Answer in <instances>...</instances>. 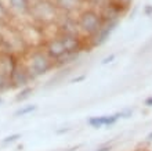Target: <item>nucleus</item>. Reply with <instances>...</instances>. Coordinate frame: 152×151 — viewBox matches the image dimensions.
Returning a JSON list of instances; mask_svg holds the SVG:
<instances>
[{
	"instance_id": "obj_1",
	"label": "nucleus",
	"mask_w": 152,
	"mask_h": 151,
	"mask_svg": "<svg viewBox=\"0 0 152 151\" xmlns=\"http://www.w3.org/2000/svg\"><path fill=\"white\" fill-rule=\"evenodd\" d=\"M22 63L26 67L32 79H37L40 76L47 75L48 72L56 68L54 61L46 54V52L40 46L31 49L25 53Z\"/></svg>"
},
{
	"instance_id": "obj_2",
	"label": "nucleus",
	"mask_w": 152,
	"mask_h": 151,
	"mask_svg": "<svg viewBox=\"0 0 152 151\" xmlns=\"http://www.w3.org/2000/svg\"><path fill=\"white\" fill-rule=\"evenodd\" d=\"M76 20H77V25H79L80 35L86 40L91 39L94 35H97L104 25V18L101 15L100 10H96V8L80 10Z\"/></svg>"
},
{
	"instance_id": "obj_3",
	"label": "nucleus",
	"mask_w": 152,
	"mask_h": 151,
	"mask_svg": "<svg viewBox=\"0 0 152 151\" xmlns=\"http://www.w3.org/2000/svg\"><path fill=\"white\" fill-rule=\"evenodd\" d=\"M40 47L43 49L46 54H47L56 64V67L61 65V63L65 60V57L68 56L66 53V49L64 46V42L61 39V36L57 33L56 36L53 38H48V39L43 40V43L40 44Z\"/></svg>"
},
{
	"instance_id": "obj_4",
	"label": "nucleus",
	"mask_w": 152,
	"mask_h": 151,
	"mask_svg": "<svg viewBox=\"0 0 152 151\" xmlns=\"http://www.w3.org/2000/svg\"><path fill=\"white\" fill-rule=\"evenodd\" d=\"M32 78L29 75L28 69L24 65L22 60H18L15 65L12 67L11 72H10V82H11V89H22L29 86V83L32 82Z\"/></svg>"
},
{
	"instance_id": "obj_5",
	"label": "nucleus",
	"mask_w": 152,
	"mask_h": 151,
	"mask_svg": "<svg viewBox=\"0 0 152 151\" xmlns=\"http://www.w3.org/2000/svg\"><path fill=\"white\" fill-rule=\"evenodd\" d=\"M57 11L58 8L56 3H48V1H40L39 4H35L33 8H31V13H33L35 18L42 24H51L53 21H56Z\"/></svg>"
},
{
	"instance_id": "obj_6",
	"label": "nucleus",
	"mask_w": 152,
	"mask_h": 151,
	"mask_svg": "<svg viewBox=\"0 0 152 151\" xmlns=\"http://www.w3.org/2000/svg\"><path fill=\"white\" fill-rule=\"evenodd\" d=\"M119 119H122V112H115L111 115H100V116H91L87 119L88 126L94 129H101V127H109L113 126Z\"/></svg>"
},
{
	"instance_id": "obj_7",
	"label": "nucleus",
	"mask_w": 152,
	"mask_h": 151,
	"mask_svg": "<svg viewBox=\"0 0 152 151\" xmlns=\"http://www.w3.org/2000/svg\"><path fill=\"white\" fill-rule=\"evenodd\" d=\"M83 1L84 0H56V6L58 10L69 14V13H73L75 10H79Z\"/></svg>"
},
{
	"instance_id": "obj_8",
	"label": "nucleus",
	"mask_w": 152,
	"mask_h": 151,
	"mask_svg": "<svg viewBox=\"0 0 152 151\" xmlns=\"http://www.w3.org/2000/svg\"><path fill=\"white\" fill-rule=\"evenodd\" d=\"M8 4L12 10H15L17 13H21V14L31 11L29 0H8Z\"/></svg>"
},
{
	"instance_id": "obj_9",
	"label": "nucleus",
	"mask_w": 152,
	"mask_h": 151,
	"mask_svg": "<svg viewBox=\"0 0 152 151\" xmlns=\"http://www.w3.org/2000/svg\"><path fill=\"white\" fill-rule=\"evenodd\" d=\"M11 89V82H10V74L0 69V94Z\"/></svg>"
},
{
	"instance_id": "obj_10",
	"label": "nucleus",
	"mask_w": 152,
	"mask_h": 151,
	"mask_svg": "<svg viewBox=\"0 0 152 151\" xmlns=\"http://www.w3.org/2000/svg\"><path fill=\"white\" fill-rule=\"evenodd\" d=\"M37 110V105L36 104H28V105H22L21 108H18L15 112H14V116H25V115H29Z\"/></svg>"
},
{
	"instance_id": "obj_11",
	"label": "nucleus",
	"mask_w": 152,
	"mask_h": 151,
	"mask_svg": "<svg viewBox=\"0 0 152 151\" xmlns=\"http://www.w3.org/2000/svg\"><path fill=\"white\" fill-rule=\"evenodd\" d=\"M33 93V89L31 88V86H26V88H22L20 90V93L15 96V100L17 101H24V100L29 99L31 97V94Z\"/></svg>"
},
{
	"instance_id": "obj_12",
	"label": "nucleus",
	"mask_w": 152,
	"mask_h": 151,
	"mask_svg": "<svg viewBox=\"0 0 152 151\" xmlns=\"http://www.w3.org/2000/svg\"><path fill=\"white\" fill-rule=\"evenodd\" d=\"M18 139H21V135H20V133H14V135L6 136V137L1 140V144H3V146H8V144L15 143Z\"/></svg>"
},
{
	"instance_id": "obj_13",
	"label": "nucleus",
	"mask_w": 152,
	"mask_h": 151,
	"mask_svg": "<svg viewBox=\"0 0 152 151\" xmlns=\"http://www.w3.org/2000/svg\"><path fill=\"white\" fill-rule=\"evenodd\" d=\"M8 18V10L6 8L3 3H1V0H0V22H3Z\"/></svg>"
},
{
	"instance_id": "obj_14",
	"label": "nucleus",
	"mask_w": 152,
	"mask_h": 151,
	"mask_svg": "<svg viewBox=\"0 0 152 151\" xmlns=\"http://www.w3.org/2000/svg\"><path fill=\"white\" fill-rule=\"evenodd\" d=\"M112 3H115L116 6H119L120 8H123L124 11L129 8V6H130V3H132V0H111Z\"/></svg>"
},
{
	"instance_id": "obj_15",
	"label": "nucleus",
	"mask_w": 152,
	"mask_h": 151,
	"mask_svg": "<svg viewBox=\"0 0 152 151\" xmlns=\"http://www.w3.org/2000/svg\"><path fill=\"white\" fill-rule=\"evenodd\" d=\"M113 60H115V54H111V56H109V57H105L104 60L101 61V64H102V65H107V64L112 63Z\"/></svg>"
},
{
	"instance_id": "obj_16",
	"label": "nucleus",
	"mask_w": 152,
	"mask_h": 151,
	"mask_svg": "<svg viewBox=\"0 0 152 151\" xmlns=\"http://www.w3.org/2000/svg\"><path fill=\"white\" fill-rule=\"evenodd\" d=\"M90 1H91V3H94V4H98V6H101V7H102V6H105L107 3H109L111 0H90Z\"/></svg>"
},
{
	"instance_id": "obj_17",
	"label": "nucleus",
	"mask_w": 152,
	"mask_h": 151,
	"mask_svg": "<svg viewBox=\"0 0 152 151\" xmlns=\"http://www.w3.org/2000/svg\"><path fill=\"white\" fill-rule=\"evenodd\" d=\"M112 150V146L111 144H104V146H101V147H98L96 151H111Z\"/></svg>"
},
{
	"instance_id": "obj_18",
	"label": "nucleus",
	"mask_w": 152,
	"mask_h": 151,
	"mask_svg": "<svg viewBox=\"0 0 152 151\" xmlns=\"http://www.w3.org/2000/svg\"><path fill=\"white\" fill-rule=\"evenodd\" d=\"M86 79V75H82V76H77L75 79H72V83H77V82H82V80Z\"/></svg>"
},
{
	"instance_id": "obj_19",
	"label": "nucleus",
	"mask_w": 152,
	"mask_h": 151,
	"mask_svg": "<svg viewBox=\"0 0 152 151\" xmlns=\"http://www.w3.org/2000/svg\"><path fill=\"white\" fill-rule=\"evenodd\" d=\"M144 105H147V107H152V96L151 97H148V99H145Z\"/></svg>"
},
{
	"instance_id": "obj_20",
	"label": "nucleus",
	"mask_w": 152,
	"mask_h": 151,
	"mask_svg": "<svg viewBox=\"0 0 152 151\" xmlns=\"http://www.w3.org/2000/svg\"><path fill=\"white\" fill-rule=\"evenodd\" d=\"M145 139H147V141H148V143H151V141H152V132H149L148 135H147V137H145Z\"/></svg>"
},
{
	"instance_id": "obj_21",
	"label": "nucleus",
	"mask_w": 152,
	"mask_h": 151,
	"mask_svg": "<svg viewBox=\"0 0 152 151\" xmlns=\"http://www.w3.org/2000/svg\"><path fill=\"white\" fill-rule=\"evenodd\" d=\"M3 104V99H1V96H0V105Z\"/></svg>"
}]
</instances>
